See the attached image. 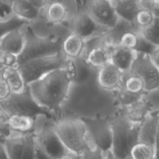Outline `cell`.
I'll list each match as a JSON object with an SVG mask.
<instances>
[{
    "label": "cell",
    "mask_w": 159,
    "mask_h": 159,
    "mask_svg": "<svg viewBox=\"0 0 159 159\" xmlns=\"http://www.w3.org/2000/svg\"><path fill=\"white\" fill-rule=\"evenodd\" d=\"M140 9L149 11L155 17H159V0H139Z\"/></svg>",
    "instance_id": "38"
},
{
    "label": "cell",
    "mask_w": 159,
    "mask_h": 159,
    "mask_svg": "<svg viewBox=\"0 0 159 159\" xmlns=\"http://www.w3.org/2000/svg\"><path fill=\"white\" fill-rule=\"evenodd\" d=\"M86 61V58L82 55L75 58H68L65 70L73 83H81L86 81L92 74L93 69Z\"/></svg>",
    "instance_id": "15"
},
{
    "label": "cell",
    "mask_w": 159,
    "mask_h": 159,
    "mask_svg": "<svg viewBox=\"0 0 159 159\" xmlns=\"http://www.w3.org/2000/svg\"><path fill=\"white\" fill-rule=\"evenodd\" d=\"M137 44L134 50L136 52L143 53L148 54V55L152 53L154 51L159 49V46L155 45L147 40H145L140 34L137 33Z\"/></svg>",
    "instance_id": "33"
},
{
    "label": "cell",
    "mask_w": 159,
    "mask_h": 159,
    "mask_svg": "<svg viewBox=\"0 0 159 159\" xmlns=\"http://www.w3.org/2000/svg\"><path fill=\"white\" fill-rule=\"evenodd\" d=\"M155 110L158 109H155L153 104L143 97L129 106L120 107L117 111L124 115L132 122L140 124Z\"/></svg>",
    "instance_id": "16"
},
{
    "label": "cell",
    "mask_w": 159,
    "mask_h": 159,
    "mask_svg": "<svg viewBox=\"0 0 159 159\" xmlns=\"http://www.w3.org/2000/svg\"><path fill=\"white\" fill-rule=\"evenodd\" d=\"M86 60L89 65L96 69L102 68L110 61L109 55L102 48H96L89 51Z\"/></svg>",
    "instance_id": "29"
},
{
    "label": "cell",
    "mask_w": 159,
    "mask_h": 159,
    "mask_svg": "<svg viewBox=\"0 0 159 159\" xmlns=\"http://www.w3.org/2000/svg\"><path fill=\"white\" fill-rule=\"evenodd\" d=\"M17 57L11 53L0 51V70L7 67H15L17 66Z\"/></svg>",
    "instance_id": "37"
},
{
    "label": "cell",
    "mask_w": 159,
    "mask_h": 159,
    "mask_svg": "<svg viewBox=\"0 0 159 159\" xmlns=\"http://www.w3.org/2000/svg\"><path fill=\"white\" fill-rule=\"evenodd\" d=\"M121 83L125 89L131 93L140 94L146 92L142 80L137 76L129 75V72L122 73Z\"/></svg>",
    "instance_id": "31"
},
{
    "label": "cell",
    "mask_w": 159,
    "mask_h": 159,
    "mask_svg": "<svg viewBox=\"0 0 159 159\" xmlns=\"http://www.w3.org/2000/svg\"><path fill=\"white\" fill-rule=\"evenodd\" d=\"M58 159H80V155L68 151L60 157Z\"/></svg>",
    "instance_id": "42"
},
{
    "label": "cell",
    "mask_w": 159,
    "mask_h": 159,
    "mask_svg": "<svg viewBox=\"0 0 159 159\" xmlns=\"http://www.w3.org/2000/svg\"><path fill=\"white\" fill-rule=\"evenodd\" d=\"M159 117L158 110L152 112L139 125L138 142L157 147Z\"/></svg>",
    "instance_id": "14"
},
{
    "label": "cell",
    "mask_w": 159,
    "mask_h": 159,
    "mask_svg": "<svg viewBox=\"0 0 159 159\" xmlns=\"http://www.w3.org/2000/svg\"><path fill=\"white\" fill-rule=\"evenodd\" d=\"M34 119L25 116L12 115L9 116V127L11 131L24 134L34 130Z\"/></svg>",
    "instance_id": "26"
},
{
    "label": "cell",
    "mask_w": 159,
    "mask_h": 159,
    "mask_svg": "<svg viewBox=\"0 0 159 159\" xmlns=\"http://www.w3.org/2000/svg\"><path fill=\"white\" fill-rule=\"evenodd\" d=\"M12 91L7 83L2 78L0 73V101L6 99L11 94Z\"/></svg>",
    "instance_id": "40"
},
{
    "label": "cell",
    "mask_w": 159,
    "mask_h": 159,
    "mask_svg": "<svg viewBox=\"0 0 159 159\" xmlns=\"http://www.w3.org/2000/svg\"><path fill=\"white\" fill-rule=\"evenodd\" d=\"M1 76L9 84L12 92H21L25 84L19 72L15 67H7L1 69Z\"/></svg>",
    "instance_id": "25"
},
{
    "label": "cell",
    "mask_w": 159,
    "mask_h": 159,
    "mask_svg": "<svg viewBox=\"0 0 159 159\" xmlns=\"http://www.w3.org/2000/svg\"><path fill=\"white\" fill-rule=\"evenodd\" d=\"M137 56V52L120 46H116L109 55L110 62L116 66L122 73H126L129 70Z\"/></svg>",
    "instance_id": "18"
},
{
    "label": "cell",
    "mask_w": 159,
    "mask_h": 159,
    "mask_svg": "<svg viewBox=\"0 0 159 159\" xmlns=\"http://www.w3.org/2000/svg\"><path fill=\"white\" fill-rule=\"evenodd\" d=\"M137 34L134 32H129L124 34L120 38L119 45L128 49L134 50L137 44Z\"/></svg>",
    "instance_id": "36"
},
{
    "label": "cell",
    "mask_w": 159,
    "mask_h": 159,
    "mask_svg": "<svg viewBox=\"0 0 159 159\" xmlns=\"http://www.w3.org/2000/svg\"><path fill=\"white\" fill-rule=\"evenodd\" d=\"M76 2L78 3L77 10L84 11L97 24L107 29L112 28L119 19L111 1L93 0Z\"/></svg>",
    "instance_id": "8"
},
{
    "label": "cell",
    "mask_w": 159,
    "mask_h": 159,
    "mask_svg": "<svg viewBox=\"0 0 159 159\" xmlns=\"http://www.w3.org/2000/svg\"><path fill=\"white\" fill-rule=\"evenodd\" d=\"M80 159H106V153L97 147L89 148L81 155Z\"/></svg>",
    "instance_id": "39"
},
{
    "label": "cell",
    "mask_w": 159,
    "mask_h": 159,
    "mask_svg": "<svg viewBox=\"0 0 159 159\" xmlns=\"http://www.w3.org/2000/svg\"><path fill=\"white\" fill-rule=\"evenodd\" d=\"M116 102L120 107H126L144 97L146 92L140 94H134L125 89L122 83L114 91Z\"/></svg>",
    "instance_id": "28"
},
{
    "label": "cell",
    "mask_w": 159,
    "mask_h": 159,
    "mask_svg": "<svg viewBox=\"0 0 159 159\" xmlns=\"http://www.w3.org/2000/svg\"><path fill=\"white\" fill-rule=\"evenodd\" d=\"M68 57L61 51L55 55L30 60L17 67L25 85L58 69L65 68Z\"/></svg>",
    "instance_id": "7"
},
{
    "label": "cell",
    "mask_w": 159,
    "mask_h": 159,
    "mask_svg": "<svg viewBox=\"0 0 159 159\" xmlns=\"http://www.w3.org/2000/svg\"><path fill=\"white\" fill-rule=\"evenodd\" d=\"M37 147L51 159H58L68 150L57 134L52 124H45L35 133Z\"/></svg>",
    "instance_id": "13"
},
{
    "label": "cell",
    "mask_w": 159,
    "mask_h": 159,
    "mask_svg": "<svg viewBox=\"0 0 159 159\" xmlns=\"http://www.w3.org/2000/svg\"><path fill=\"white\" fill-rule=\"evenodd\" d=\"M122 78V73L110 61L98 71V83L107 91H114L120 85Z\"/></svg>",
    "instance_id": "17"
},
{
    "label": "cell",
    "mask_w": 159,
    "mask_h": 159,
    "mask_svg": "<svg viewBox=\"0 0 159 159\" xmlns=\"http://www.w3.org/2000/svg\"><path fill=\"white\" fill-rule=\"evenodd\" d=\"M30 22L14 16L11 19L5 21H0V40L10 31L19 29L23 25L29 24Z\"/></svg>",
    "instance_id": "32"
},
{
    "label": "cell",
    "mask_w": 159,
    "mask_h": 159,
    "mask_svg": "<svg viewBox=\"0 0 159 159\" xmlns=\"http://www.w3.org/2000/svg\"><path fill=\"white\" fill-rule=\"evenodd\" d=\"M53 125L57 134L68 151L81 155L86 150L96 147L89 139L81 119L61 117Z\"/></svg>",
    "instance_id": "5"
},
{
    "label": "cell",
    "mask_w": 159,
    "mask_h": 159,
    "mask_svg": "<svg viewBox=\"0 0 159 159\" xmlns=\"http://www.w3.org/2000/svg\"><path fill=\"white\" fill-rule=\"evenodd\" d=\"M106 153V159H118L112 155V153H111V151L108 152L107 153Z\"/></svg>",
    "instance_id": "46"
},
{
    "label": "cell",
    "mask_w": 159,
    "mask_h": 159,
    "mask_svg": "<svg viewBox=\"0 0 159 159\" xmlns=\"http://www.w3.org/2000/svg\"><path fill=\"white\" fill-rule=\"evenodd\" d=\"M9 159H35L37 152L34 130L10 136L3 142Z\"/></svg>",
    "instance_id": "9"
},
{
    "label": "cell",
    "mask_w": 159,
    "mask_h": 159,
    "mask_svg": "<svg viewBox=\"0 0 159 159\" xmlns=\"http://www.w3.org/2000/svg\"><path fill=\"white\" fill-rule=\"evenodd\" d=\"M129 32L137 33L139 32V27L135 24L119 17L114 26L106 32V34L113 42L119 44L121 37Z\"/></svg>",
    "instance_id": "24"
},
{
    "label": "cell",
    "mask_w": 159,
    "mask_h": 159,
    "mask_svg": "<svg viewBox=\"0 0 159 159\" xmlns=\"http://www.w3.org/2000/svg\"><path fill=\"white\" fill-rule=\"evenodd\" d=\"M35 159H51V158L48 157L38 147H37V152H36Z\"/></svg>",
    "instance_id": "45"
},
{
    "label": "cell",
    "mask_w": 159,
    "mask_h": 159,
    "mask_svg": "<svg viewBox=\"0 0 159 159\" xmlns=\"http://www.w3.org/2000/svg\"><path fill=\"white\" fill-rule=\"evenodd\" d=\"M0 159H9L3 142L0 140Z\"/></svg>",
    "instance_id": "44"
},
{
    "label": "cell",
    "mask_w": 159,
    "mask_h": 159,
    "mask_svg": "<svg viewBox=\"0 0 159 159\" xmlns=\"http://www.w3.org/2000/svg\"><path fill=\"white\" fill-rule=\"evenodd\" d=\"M157 147L137 142L130 150L129 157L130 159H157Z\"/></svg>",
    "instance_id": "27"
},
{
    "label": "cell",
    "mask_w": 159,
    "mask_h": 159,
    "mask_svg": "<svg viewBox=\"0 0 159 159\" xmlns=\"http://www.w3.org/2000/svg\"><path fill=\"white\" fill-rule=\"evenodd\" d=\"M145 40L159 46V17H155L147 26L139 28V32Z\"/></svg>",
    "instance_id": "30"
},
{
    "label": "cell",
    "mask_w": 159,
    "mask_h": 159,
    "mask_svg": "<svg viewBox=\"0 0 159 159\" xmlns=\"http://www.w3.org/2000/svg\"><path fill=\"white\" fill-rule=\"evenodd\" d=\"M71 81L65 68L54 70L27 86L40 106L60 117V107L65 101Z\"/></svg>",
    "instance_id": "2"
},
{
    "label": "cell",
    "mask_w": 159,
    "mask_h": 159,
    "mask_svg": "<svg viewBox=\"0 0 159 159\" xmlns=\"http://www.w3.org/2000/svg\"><path fill=\"white\" fill-rule=\"evenodd\" d=\"M98 69L81 83H71L67 96L60 107V117L78 119L109 117L117 106L114 91L102 88L98 83ZM59 118V119H60Z\"/></svg>",
    "instance_id": "1"
},
{
    "label": "cell",
    "mask_w": 159,
    "mask_h": 159,
    "mask_svg": "<svg viewBox=\"0 0 159 159\" xmlns=\"http://www.w3.org/2000/svg\"><path fill=\"white\" fill-rule=\"evenodd\" d=\"M112 132L111 153L118 159H129L132 147L138 142L139 125L117 111L108 117Z\"/></svg>",
    "instance_id": "3"
},
{
    "label": "cell",
    "mask_w": 159,
    "mask_h": 159,
    "mask_svg": "<svg viewBox=\"0 0 159 159\" xmlns=\"http://www.w3.org/2000/svg\"><path fill=\"white\" fill-rule=\"evenodd\" d=\"M118 17L134 23L137 12L140 10L139 0L111 1Z\"/></svg>",
    "instance_id": "21"
},
{
    "label": "cell",
    "mask_w": 159,
    "mask_h": 159,
    "mask_svg": "<svg viewBox=\"0 0 159 159\" xmlns=\"http://www.w3.org/2000/svg\"><path fill=\"white\" fill-rule=\"evenodd\" d=\"M129 74L139 77L144 84L146 92L158 90L159 70L148 54L137 52V56L129 70Z\"/></svg>",
    "instance_id": "10"
},
{
    "label": "cell",
    "mask_w": 159,
    "mask_h": 159,
    "mask_svg": "<svg viewBox=\"0 0 159 159\" xmlns=\"http://www.w3.org/2000/svg\"><path fill=\"white\" fill-rule=\"evenodd\" d=\"M9 116L4 110L0 107V140L2 142L11 135V130L9 127Z\"/></svg>",
    "instance_id": "34"
},
{
    "label": "cell",
    "mask_w": 159,
    "mask_h": 159,
    "mask_svg": "<svg viewBox=\"0 0 159 159\" xmlns=\"http://www.w3.org/2000/svg\"><path fill=\"white\" fill-rule=\"evenodd\" d=\"M150 58L155 66L158 67V58H159V49L156 50L152 53L149 55Z\"/></svg>",
    "instance_id": "43"
},
{
    "label": "cell",
    "mask_w": 159,
    "mask_h": 159,
    "mask_svg": "<svg viewBox=\"0 0 159 159\" xmlns=\"http://www.w3.org/2000/svg\"><path fill=\"white\" fill-rule=\"evenodd\" d=\"M81 120L94 146L104 153L111 152L112 132L108 117Z\"/></svg>",
    "instance_id": "11"
},
{
    "label": "cell",
    "mask_w": 159,
    "mask_h": 159,
    "mask_svg": "<svg viewBox=\"0 0 159 159\" xmlns=\"http://www.w3.org/2000/svg\"><path fill=\"white\" fill-rule=\"evenodd\" d=\"M24 45V34L19 29L9 32L0 40V51L7 52L16 56L20 53Z\"/></svg>",
    "instance_id": "19"
},
{
    "label": "cell",
    "mask_w": 159,
    "mask_h": 159,
    "mask_svg": "<svg viewBox=\"0 0 159 159\" xmlns=\"http://www.w3.org/2000/svg\"><path fill=\"white\" fill-rule=\"evenodd\" d=\"M23 34L24 45L20 53L17 56L16 68L30 60L55 55L62 51L64 39L61 37L53 34L45 37H39L30 25Z\"/></svg>",
    "instance_id": "4"
},
{
    "label": "cell",
    "mask_w": 159,
    "mask_h": 159,
    "mask_svg": "<svg viewBox=\"0 0 159 159\" xmlns=\"http://www.w3.org/2000/svg\"><path fill=\"white\" fill-rule=\"evenodd\" d=\"M84 48V41L79 36L71 34L63 40L62 51L70 58L80 57Z\"/></svg>",
    "instance_id": "23"
},
{
    "label": "cell",
    "mask_w": 159,
    "mask_h": 159,
    "mask_svg": "<svg viewBox=\"0 0 159 159\" xmlns=\"http://www.w3.org/2000/svg\"><path fill=\"white\" fill-rule=\"evenodd\" d=\"M43 9L34 7L30 1H14L12 4V10L16 16L29 22L36 20L43 15Z\"/></svg>",
    "instance_id": "20"
},
{
    "label": "cell",
    "mask_w": 159,
    "mask_h": 159,
    "mask_svg": "<svg viewBox=\"0 0 159 159\" xmlns=\"http://www.w3.org/2000/svg\"><path fill=\"white\" fill-rule=\"evenodd\" d=\"M154 18L155 17L149 11L140 9L135 16L134 22L139 28H141L148 25Z\"/></svg>",
    "instance_id": "35"
},
{
    "label": "cell",
    "mask_w": 159,
    "mask_h": 159,
    "mask_svg": "<svg viewBox=\"0 0 159 159\" xmlns=\"http://www.w3.org/2000/svg\"><path fill=\"white\" fill-rule=\"evenodd\" d=\"M12 1H0V21L6 15L10 14L12 10Z\"/></svg>",
    "instance_id": "41"
},
{
    "label": "cell",
    "mask_w": 159,
    "mask_h": 159,
    "mask_svg": "<svg viewBox=\"0 0 159 159\" xmlns=\"http://www.w3.org/2000/svg\"><path fill=\"white\" fill-rule=\"evenodd\" d=\"M0 107L9 116H25L34 119L39 115L44 116L48 119L56 118L52 112L35 102L27 85L21 92H11L8 98L0 101Z\"/></svg>",
    "instance_id": "6"
},
{
    "label": "cell",
    "mask_w": 159,
    "mask_h": 159,
    "mask_svg": "<svg viewBox=\"0 0 159 159\" xmlns=\"http://www.w3.org/2000/svg\"><path fill=\"white\" fill-rule=\"evenodd\" d=\"M67 14V9L61 1H48L43 9V15L46 16L49 24L62 22Z\"/></svg>",
    "instance_id": "22"
},
{
    "label": "cell",
    "mask_w": 159,
    "mask_h": 159,
    "mask_svg": "<svg viewBox=\"0 0 159 159\" xmlns=\"http://www.w3.org/2000/svg\"><path fill=\"white\" fill-rule=\"evenodd\" d=\"M1 70H0V73H1Z\"/></svg>",
    "instance_id": "47"
},
{
    "label": "cell",
    "mask_w": 159,
    "mask_h": 159,
    "mask_svg": "<svg viewBox=\"0 0 159 159\" xmlns=\"http://www.w3.org/2000/svg\"><path fill=\"white\" fill-rule=\"evenodd\" d=\"M66 26L71 30V34L79 36L84 42L109 30L97 24L86 12L82 10L76 11L68 22Z\"/></svg>",
    "instance_id": "12"
}]
</instances>
